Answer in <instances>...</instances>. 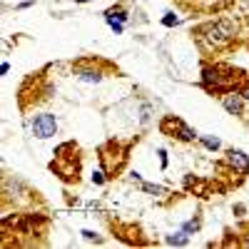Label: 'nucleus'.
I'll return each mask as SVG.
<instances>
[{"label": "nucleus", "instance_id": "nucleus-7", "mask_svg": "<svg viewBox=\"0 0 249 249\" xmlns=\"http://www.w3.org/2000/svg\"><path fill=\"white\" fill-rule=\"evenodd\" d=\"M75 75H77V80H82V82H92V85L102 80V75H100L97 70H85V68H77Z\"/></svg>", "mask_w": 249, "mask_h": 249}, {"label": "nucleus", "instance_id": "nucleus-16", "mask_svg": "<svg viewBox=\"0 0 249 249\" xmlns=\"http://www.w3.org/2000/svg\"><path fill=\"white\" fill-rule=\"evenodd\" d=\"M160 162H162V167H167V152L160 150Z\"/></svg>", "mask_w": 249, "mask_h": 249}, {"label": "nucleus", "instance_id": "nucleus-10", "mask_svg": "<svg viewBox=\"0 0 249 249\" xmlns=\"http://www.w3.org/2000/svg\"><path fill=\"white\" fill-rule=\"evenodd\" d=\"M167 244L184 247V244H187V234H170V237H167Z\"/></svg>", "mask_w": 249, "mask_h": 249}, {"label": "nucleus", "instance_id": "nucleus-3", "mask_svg": "<svg viewBox=\"0 0 249 249\" xmlns=\"http://www.w3.org/2000/svg\"><path fill=\"white\" fill-rule=\"evenodd\" d=\"M202 82H204L207 90H212V92H224V80H222V75H219V68L207 65V68L202 70Z\"/></svg>", "mask_w": 249, "mask_h": 249}, {"label": "nucleus", "instance_id": "nucleus-11", "mask_svg": "<svg viewBox=\"0 0 249 249\" xmlns=\"http://www.w3.org/2000/svg\"><path fill=\"white\" fill-rule=\"evenodd\" d=\"M105 20H107V25H110V28H112L117 35L124 30V23H122V20H115V18H105Z\"/></svg>", "mask_w": 249, "mask_h": 249}, {"label": "nucleus", "instance_id": "nucleus-13", "mask_svg": "<svg viewBox=\"0 0 249 249\" xmlns=\"http://www.w3.org/2000/svg\"><path fill=\"white\" fill-rule=\"evenodd\" d=\"M142 190L152 192V195H162V187H157V184H142Z\"/></svg>", "mask_w": 249, "mask_h": 249}, {"label": "nucleus", "instance_id": "nucleus-9", "mask_svg": "<svg viewBox=\"0 0 249 249\" xmlns=\"http://www.w3.org/2000/svg\"><path fill=\"white\" fill-rule=\"evenodd\" d=\"M199 140H202V144H204L207 150H219V140H217V137H207V135H202Z\"/></svg>", "mask_w": 249, "mask_h": 249}, {"label": "nucleus", "instance_id": "nucleus-19", "mask_svg": "<svg viewBox=\"0 0 249 249\" xmlns=\"http://www.w3.org/2000/svg\"><path fill=\"white\" fill-rule=\"evenodd\" d=\"M247 247H249V242H247Z\"/></svg>", "mask_w": 249, "mask_h": 249}, {"label": "nucleus", "instance_id": "nucleus-2", "mask_svg": "<svg viewBox=\"0 0 249 249\" xmlns=\"http://www.w3.org/2000/svg\"><path fill=\"white\" fill-rule=\"evenodd\" d=\"M30 127H33V135L37 140H48V137H53L57 132V120L53 115H37Z\"/></svg>", "mask_w": 249, "mask_h": 249}, {"label": "nucleus", "instance_id": "nucleus-18", "mask_svg": "<svg viewBox=\"0 0 249 249\" xmlns=\"http://www.w3.org/2000/svg\"><path fill=\"white\" fill-rule=\"evenodd\" d=\"M75 3H90V0H75Z\"/></svg>", "mask_w": 249, "mask_h": 249}, {"label": "nucleus", "instance_id": "nucleus-12", "mask_svg": "<svg viewBox=\"0 0 249 249\" xmlns=\"http://www.w3.org/2000/svg\"><path fill=\"white\" fill-rule=\"evenodd\" d=\"M162 25H164V28H172V25H177V15H175V13H167V15L162 18Z\"/></svg>", "mask_w": 249, "mask_h": 249}, {"label": "nucleus", "instance_id": "nucleus-1", "mask_svg": "<svg viewBox=\"0 0 249 249\" xmlns=\"http://www.w3.org/2000/svg\"><path fill=\"white\" fill-rule=\"evenodd\" d=\"M202 33H204V40H207V43L214 45V48L227 45V43H230V40L234 37V30H232L230 23H212V25H207Z\"/></svg>", "mask_w": 249, "mask_h": 249}, {"label": "nucleus", "instance_id": "nucleus-5", "mask_svg": "<svg viewBox=\"0 0 249 249\" xmlns=\"http://www.w3.org/2000/svg\"><path fill=\"white\" fill-rule=\"evenodd\" d=\"M222 105H224V110L230 115H242L244 97H242V92H224L222 95Z\"/></svg>", "mask_w": 249, "mask_h": 249}, {"label": "nucleus", "instance_id": "nucleus-14", "mask_svg": "<svg viewBox=\"0 0 249 249\" xmlns=\"http://www.w3.org/2000/svg\"><path fill=\"white\" fill-rule=\"evenodd\" d=\"M195 230H199V222H187L184 224V232H195Z\"/></svg>", "mask_w": 249, "mask_h": 249}, {"label": "nucleus", "instance_id": "nucleus-17", "mask_svg": "<svg viewBox=\"0 0 249 249\" xmlns=\"http://www.w3.org/2000/svg\"><path fill=\"white\" fill-rule=\"evenodd\" d=\"M242 97H244V102H249V85L242 90Z\"/></svg>", "mask_w": 249, "mask_h": 249}, {"label": "nucleus", "instance_id": "nucleus-8", "mask_svg": "<svg viewBox=\"0 0 249 249\" xmlns=\"http://www.w3.org/2000/svg\"><path fill=\"white\" fill-rule=\"evenodd\" d=\"M105 18H115V20H122V23H124V20H127V13H124L122 8H110L105 13Z\"/></svg>", "mask_w": 249, "mask_h": 249}, {"label": "nucleus", "instance_id": "nucleus-6", "mask_svg": "<svg viewBox=\"0 0 249 249\" xmlns=\"http://www.w3.org/2000/svg\"><path fill=\"white\" fill-rule=\"evenodd\" d=\"M230 164H232L239 175H247V172H249V157H247L242 150H230Z\"/></svg>", "mask_w": 249, "mask_h": 249}, {"label": "nucleus", "instance_id": "nucleus-15", "mask_svg": "<svg viewBox=\"0 0 249 249\" xmlns=\"http://www.w3.org/2000/svg\"><path fill=\"white\" fill-rule=\"evenodd\" d=\"M92 182H95V184H102V182H105V177H102V172H95V175H92Z\"/></svg>", "mask_w": 249, "mask_h": 249}, {"label": "nucleus", "instance_id": "nucleus-4", "mask_svg": "<svg viewBox=\"0 0 249 249\" xmlns=\"http://www.w3.org/2000/svg\"><path fill=\"white\" fill-rule=\"evenodd\" d=\"M164 127H172V132H175L179 140H184V142H192V140L197 137V132L190 127V124H184L182 120H175V117L164 120V122H162V130H164Z\"/></svg>", "mask_w": 249, "mask_h": 249}]
</instances>
